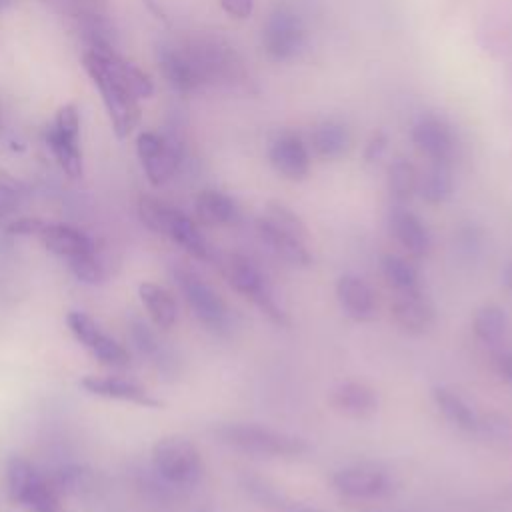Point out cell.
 I'll return each instance as SVG.
<instances>
[{
	"instance_id": "cell-1",
	"label": "cell",
	"mask_w": 512,
	"mask_h": 512,
	"mask_svg": "<svg viewBox=\"0 0 512 512\" xmlns=\"http://www.w3.org/2000/svg\"><path fill=\"white\" fill-rule=\"evenodd\" d=\"M82 66L100 92L102 104L108 112L116 138L118 140L128 138L134 132V128L140 124L142 114H140L138 98L106 68V64L102 62L96 50L88 48L82 54Z\"/></svg>"
},
{
	"instance_id": "cell-2",
	"label": "cell",
	"mask_w": 512,
	"mask_h": 512,
	"mask_svg": "<svg viewBox=\"0 0 512 512\" xmlns=\"http://www.w3.org/2000/svg\"><path fill=\"white\" fill-rule=\"evenodd\" d=\"M214 436L222 444L254 456L294 458L308 452V442L304 438L262 424L230 422L218 426L214 430Z\"/></svg>"
},
{
	"instance_id": "cell-3",
	"label": "cell",
	"mask_w": 512,
	"mask_h": 512,
	"mask_svg": "<svg viewBox=\"0 0 512 512\" xmlns=\"http://www.w3.org/2000/svg\"><path fill=\"white\" fill-rule=\"evenodd\" d=\"M138 216L146 228L170 238L174 244L184 248L192 258L196 260L210 258V246L204 234L200 232L196 220H192L188 214H184L176 206L154 196H140Z\"/></svg>"
},
{
	"instance_id": "cell-4",
	"label": "cell",
	"mask_w": 512,
	"mask_h": 512,
	"mask_svg": "<svg viewBox=\"0 0 512 512\" xmlns=\"http://www.w3.org/2000/svg\"><path fill=\"white\" fill-rule=\"evenodd\" d=\"M6 484L10 500L30 512H66L56 488L26 458L8 460Z\"/></svg>"
},
{
	"instance_id": "cell-5",
	"label": "cell",
	"mask_w": 512,
	"mask_h": 512,
	"mask_svg": "<svg viewBox=\"0 0 512 512\" xmlns=\"http://www.w3.org/2000/svg\"><path fill=\"white\" fill-rule=\"evenodd\" d=\"M222 274L226 282L244 298L260 308L274 324L284 326L288 322L286 312L278 306L272 288L260 268L244 254H228L222 260Z\"/></svg>"
},
{
	"instance_id": "cell-6",
	"label": "cell",
	"mask_w": 512,
	"mask_h": 512,
	"mask_svg": "<svg viewBox=\"0 0 512 512\" xmlns=\"http://www.w3.org/2000/svg\"><path fill=\"white\" fill-rule=\"evenodd\" d=\"M154 472L172 486H192L202 476V458L194 442L184 436H164L150 452Z\"/></svg>"
},
{
	"instance_id": "cell-7",
	"label": "cell",
	"mask_w": 512,
	"mask_h": 512,
	"mask_svg": "<svg viewBox=\"0 0 512 512\" xmlns=\"http://www.w3.org/2000/svg\"><path fill=\"white\" fill-rule=\"evenodd\" d=\"M44 140L60 170L70 180L82 178L84 162L80 148V112L76 104L70 102L58 108L52 124L44 132Z\"/></svg>"
},
{
	"instance_id": "cell-8",
	"label": "cell",
	"mask_w": 512,
	"mask_h": 512,
	"mask_svg": "<svg viewBox=\"0 0 512 512\" xmlns=\"http://www.w3.org/2000/svg\"><path fill=\"white\" fill-rule=\"evenodd\" d=\"M174 278L196 320L210 330H222L228 322V308L222 296L192 268L178 266Z\"/></svg>"
},
{
	"instance_id": "cell-9",
	"label": "cell",
	"mask_w": 512,
	"mask_h": 512,
	"mask_svg": "<svg viewBox=\"0 0 512 512\" xmlns=\"http://www.w3.org/2000/svg\"><path fill=\"white\" fill-rule=\"evenodd\" d=\"M306 44V26L290 6H276L264 28L262 46L272 60H292Z\"/></svg>"
},
{
	"instance_id": "cell-10",
	"label": "cell",
	"mask_w": 512,
	"mask_h": 512,
	"mask_svg": "<svg viewBox=\"0 0 512 512\" xmlns=\"http://www.w3.org/2000/svg\"><path fill=\"white\" fill-rule=\"evenodd\" d=\"M136 154L148 182L162 186L176 174L182 160V146L172 136L146 130L136 138Z\"/></svg>"
},
{
	"instance_id": "cell-11",
	"label": "cell",
	"mask_w": 512,
	"mask_h": 512,
	"mask_svg": "<svg viewBox=\"0 0 512 512\" xmlns=\"http://www.w3.org/2000/svg\"><path fill=\"white\" fill-rule=\"evenodd\" d=\"M332 486L344 498L374 500L392 492V478L378 464L358 462L336 470L332 474Z\"/></svg>"
},
{
	"instance_id": "cell-12",
	"label": "cell",
	"mask_w": 512,
	"mask_h": 512,
	"mask_svg": "<svg viewBox=\"0 0 512 512\" xmlns=\"http://www.w3.org/2000/svg\"><path fill=\"white\" fill-rule=\"evenodd\" d=\"M68 330L72 336L102 364L108 366H126L130 356L122 344H118L112 336H108L88 314L80 310H72L66 316Z\"/></svg>"
},
{
	"instance_id": "cell-13",
	"label": "cell",
	"mask_w": 512,
	"mask_h": 512,
	"mask_svg": "<svg viewBox=\"0 0 512 512\" xmlns=\"http://www.w3.org/2000/svg\"><path fill=\"white\" fill-rule=\"evenodd\" d=\"M412 142L424 156L430 158V162L450 164L458 148L452 126L436 114H422L416 118L412 124Z\"/></svg>"
},
{
	"instance_id": "cell-14",
	"label": "cell",
	"mask_w": 512,
	"mask_h": 512,
	"mask_svg": "<svg viewBox=\"0 0 512 512\" xmlns=\"http://www.w3.org/2000/svg\"><path fill=\"white\" fill-rule=\"evenodd\" d=\"M200 56L194 46L190 48H164L160 52V70L166 82L178 92H192L208 78L202 70Z\"/></svg>"
},
{
	"instance_id": "cell-15",
	"label": "cell",
	"mask_w": 512,
	"mask_h": 512,
	"mask_svg": "<svg viewBox=\"0 0 512 512\" xmlns=\"http://www.w3.org/2000/svg\"><path fill=\"white\" fill-rule=\"evenodd\" d=\"M80 386L92 394L106 400H118L136 404L142 408H160L162 402L154 398L142 384L124 378V376H84L80 380Z\"/></svg>"
},
{
	"instance_id": "cell-16",
	"label": "cell",
	"mask_w": 512,
	"mask_h": 512,
	"mask_svg": "<svg viewBox=\"0 0 512 512\" xmlns=\"http://www.w3.org/2000/svg\"><path fill=\"white\" fill-rule=\"evenodd\" d=\"M36 238L48 252L64 258L66 262L96 250L94 240L84 230L66 222H44Z\"/></svg>"
},
{
	"instance_id": "cell-17",
	"label": "cell",
	"mask_w": 512,
	"mask_h": 512,
	"mask_svg": "<svg viewBox=\"0 0 512 512\" xmlns=\"http://www.w3.org/2000/svg\"><path fill=\"white\" fill-rule=\"evenodd\" d=\"M390 314L394 322L410 334H424L434 324V306L422 290L394 292Z\"/></svg>"
},
{
	"instance_id": "cell-18",
	"label": "cell",
	"mask_w": 512,
	"mask_h": 512,
	"mask_svg": "<svg viewBox=\"0 0 512 512\" xmlns=\"http://www.w3.org/2000/svg\"><path fill=\"white\" fill-rule=\"evenodd\" d=\"M336 300L344 314L356 322H366L376 316V294L372 286L358 274H342L336 280Z\"/></svg>"
},
{
	"instance_id": "cell-19",
	"label": "cell",
	"mask_w": 512,
	"mask_h": 512,
	"mask_svg": "<svg viewBox=\"0 0 512 512\" xmlns=\"http://www.w3.org/2000/svg\"><path fill=\"white\" fill-rule=\"evenodd\" d=\"M268 158L272 168L288 180H302L310 170V154L306 144L290 132H284L272 140Z\"/></svg>"
},
{
	"instance_id": "cell-20",
	"label": "cell",
	"mask_w": 512,
	"mask_h": 512,
	"mask_svg": "<svg viewBox=\"0 0 512 512\" xmlns=\"http://www.w3.org/2000/svg\"><path fill=\"white\" fill-rule=\"evenodd\" d=\"M256 232H258L260 240L270 248V252H274L280 260H284L292 266H298V268H306L312 264L308 240L272 226L262 216L256 220Z\"/></svg>"
},
{
	"instance_id": "cell-21",
	"label": "cell",
	"mask_w": 512,
	"mask_h": 512,
	"mask_svg": "<svg viewBox=\"0 0 512 512\" xmlns=\"http://www.w3.org/2000/svg\"><path fill=\"white\" fill-rule=\"evenodd\" d=\"M388 226L392 236L398 240V244L404 250H408L410 256L424 258L430 252V246H432L430 232L414 212L402 206L392 208L388 216Z\"/></svg>"
},
{
	"instance_id": "cell-22",
	"label": "cell",
	"mask_w": 512,
	"mask_h": 512,
	"mask_svg": "<svg viewBox=\"0 0 512 512\" xmlns=\"http://www.w3.org/2000/svg\"><path fill=\"white\" fill-rule=\"evenodd\" d=\"M92 50L98 52L106 68L140 100V98H150L154 94V82L152 78L140 70L134 62L126 60L118 52H114L106 42H96L90 46Z\"/></svg>"
},
{
	"instance_id": "cell-23",
	"label": "cell",
	"mask_w": 512,
	"mask_h": 512,
	"mask_svg": "<svg viewBox=\"0 0 512 512\" xmlns=\"http://www.w3.org/2000/svg\"><path fill=\"white\" fill-rule=\"evenodd\" d=\"M330 404L344 416L350 418H366L378 408V394L372 386L350 380L338 384L330 394Z\"/></svg>"
},
{
	"instance_id": "cell-24",
	"label": "cell",
	"mask_w": 512,
	"mask_h": 512,
	"mask_svg": "<svg viewBox=\"0 0 512 512\" xmlns=\"http://www.w3.org/2000/svg\"><path fill=\"white\" fill-rule=\"evenodd\" d=\"M194 212L200 224L204 226H226L238 218L236 202L214 188H206L198 192L194 200Z\"/></svg>"
},
{
	"instance_id": "cell-25",
	"label": "cell",
	"mask_w": 512,
	"mask_h": 512,
	"mask_svg": "<svg viewBox=\"0 0 512 512\" xmlns=\"http://www.w3.org/2000/svg\"><path fill=\"white\" fill-rule=\"evenodd\" d=\"M138 296H140V302L146 308L150 320L158 328L168 330L176 324L178 306L168 288H164L162 284H156V282H142L138 286Z\"/></svg>"
},
{
	"instance_id": "cell-26",
	"label": "cell",
	"mask_w": 512,
	"mask_h": 512,
	"mask_svg": "<svg viewBox=\"0 0 512 512\" xmlns=\"http://www.w3.org/2000/svg\"><path fill=\"white\" fill-rule=\"evenodd\" d=\"M350 142L352 138L348 126L336 118H326L312 130V146L316 154L328 160L344 156L350 148Z\"/></svg>"
},
{
	"instance_id": "cell-27",
	"label": "cell",
	"mask_w": 512,
	"mask_h": 512,
	"mask_svg": "<svg viewBox=\"0 0 512 512\" xmlns=\"http://www.w3.org/2000/svg\"><path fill=\"white\" fill-rule=\"evenodd\" d=\"M432 400H434L436 408L444 414V418L448 422H452L454 426H458L460 430L472 432V430L480 428V420H478V414L474 412V408L452 388L434 386Z\"/></svg>"
},
{
	"instance_id": "cell-28",
	"label": "cell",
	"mask_w": 512,
	"mask_h": 512,
	"mask_svg": "<svg viewBox=\"0 0 512 512\" xmlns=\"http://www.w3.org/2000/svg\"><path fill=\"white\" fill-rule=\"evenodd\" d=\"M452 188H454L452 172H450V164H446V162H430L418 174L416 192L428 204L446 202L452 196Z\"/></svg>"
},
{
	"instance_id": "cell-29",
	"label": "cell",
	"mask_w": 512,
	"mask_h": 512,
	"mask_svg": "<svg viewBox=\"0 0 512 512\" xmlns=\"http://www.w3.org/2000/svg\"><path fill=\"white\" fill-rule=\"evenodd\" d=\"M508 330V314L498 304H482L472 316V332L482 344H498Z\"/></svg>"
},
{
	"instance_id": "cell-30",
	"label": "cell",
	"mask_w": 512,
	"mask_h": 512,
	"mask_svg": "<svg viewBox=\"0 0 512 512\" xmlns=\"http://www.w3.org/2000/svg\"><path fill=\"white\" fill-rule=\"evenodd\" d=\"M246 490L250 492V496L256 502H260L262 506H266L274 512H322L320 508H316L312 504H304V502L288 498L286 494H282L280 490H276L262 478H246Z\"/></svg>"
},
{
	"instance_id": "cell-31",
	"label": "cell",
	"mask_w": 512,
	"mask_h": 512,
	"mask_svg": "<svg viewBox=\"0 0 512 512\" xmlns=\"http://www.w3.org/2000/svg\"><path fill=\"white\" fill-rule=\"evenodd\" d=\"M380 268H382V276H384L386 284L394 292L422 290L418 268L412 262H408L404 256H398L392 252L384 254L380 260Z\"/></svg>"
},
{
	"instance_id": "cell-32",
	"label": "cell",
	"mask_w": 512,
	"mask_h": 512,
	"mask_svg": "<svg viewBox=\"0 0 512 512\" xmlns=\"http://www.w3.org/2000/svg\"><path fill=\"white\" fill-rule=\"evenodd\" d=\"M418 170L412 162L396 158L388 168V190L396 202H408L416 194Z\"/></svg>"
},
{
	"instance_id": "cell-33",
	"label": "cell",
	"mask_w": 512,
	"mask_h": 512,
	"mask_svg": "<svg viewBox=\"0 0 512 512\" xmlns=\"http://www.w3.org/2000/svg\"><path fill=\"white\" fill-rule=\"evenodd\" d=\"M264 220H268L272 226L290 232L294 236H300L304 240H308V230L304 226V222L300 220V216L296 212H292L288 206L280 204V202H268L262 214Z\"/></svg>"
},
{
	"instance_id": "cell-34",
	"label": "cell",
	"mask_w": 512,
	"mask_h": 512,
	"mask_svg": "<svg viewBox=\"0 0 512 512\" xmlns=\"http://www.w3.org/2000/svg\"><path fill=\"white\" fill-rule=\"evenodd\" d=\"M68 268L84 284H100L106 278V270L98 256V250L68 260Z\"/></svg>"
},
{
	"instance_id": "cell-35",
	"label": "cell",
	"mask_w": 512,
	"mask_h": 512,
	"mask_svg": "<svg viewBox=\"0 0 512 512\" xmlns=\"http://www.w3.org/2000/svg\"><path fill=\"white\" fill-rule=\"evenodd\" d=\"M134 340H136V346L142 354L150 356L154 362H164L166 358V352L162 348V342L156 340V336L144 326V324H136L134 326Z\"/></svg>"
},
{
	"instance_id": "cell-36",
	"label": "cell",
	"mask_w": 512,
	"mask_h": 512,
	"mask_svg": "<svg viewBox=\"0 0 512 512\" xmlns=\"http://www.w3.org/2000/svg\"><path fill=\"white\" fill-rule=\"evenodd\" d=\"M42 224H44V220H40V218L24 216V218L14 220V222L8 226V232H10L12 236H38Z\"/></svg>"
},
{
	"instance_id": "cell-37",
	"label": "cell",
	"mask_w": 512,
	"mask_h": 512,
	"mask_svg": "<svg viewBox=\"0 0 512 512\" xmlns=\"http://www.w3.org/2000/svg\"><path fill=\"white\" fill-rule=\"evenodd\" d=\"M386 144H388V138H386V134H384L382 130H376V132L370 136L368 144H366V150H364V158H366L368 162H374V160H378V158L384 154V150H386Z\"/></svg>"
},
{
	"instance_id": "cell-38",
	"label": "cell",
	"mask_w": 512,
	"mask_h": 512,
	"mask_svg": "<svg viewBox=\"0 0 512 512\" xmlns=\"http://www.w3.org/2000/svg\"><path fill=\"white\" fill-rule=\"evenodd\" d=\"M494 370L504 382L512 386V350H500L494 354Z\"/></svg>"
},
{
	"instance_id": "cell-39",
	"label": "cell",
	"mask_w": 512,
	"mask_h": 512,
	"mask_svg": "<svg viewBox=\"0 0 512 512\" xmlns=\"http://www.w3.org/2000/svg\"><path fill=\"white\" fill-rule=\"evenodd\" d=\"M220 4L234 18H248L254 8V0H220Z\"/></svg>"
},
{
	"instance_id": "cell-40",
	"label": "cell",
	"mask_w": 512,
	"mask_h": 512,
	"mask_svg": "<svg viewBox=\"0 0 512 512\" xmlns=\"http://www.w3.org/2000/svg\"><path fill=\"white\" fill-rule=\"evenodd\" d=\"M502 284H504L508 290H512V260L506 264V268H504V272H502Z\"/></svg>"
},
{
	"instance_id": "cell-41",
	"label": "cell",
	"mask_w": 512,
	"mask_h": 512,
	"mask_svg": "<svg viewBox=\"0 0 512 512\" xmlns=\"http://www.w3.org/2000/svg\"><path fill=\"white\" fill-rule=\"evenodd\" d=\"M8 2H10V0H0V10H2V8H4Z\"/></svg>"
}]
</instances>
